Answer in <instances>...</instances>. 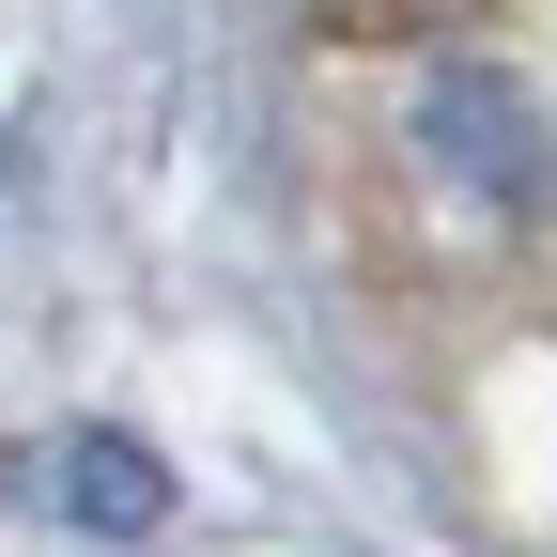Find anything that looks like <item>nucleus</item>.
<instances>
[{"instance_id": "1", "label": "nucleus", "mask_w": 557, "mask_h": 557, "mask_svg": "<svg viewBox=\"0 0 557 557\" xmlns=\"http://www.w3.org/2000/svg\"><path fill=\"white\" fill-rule=\"evenodd\" d=\"M418 139H434L496 218H542L557 201V139H542V109L496 78V62H434V78H418Z\"/></svg>"}, {"instance_id": "2", "label": "nucleus", "mask_w": 557, "mask_h": 557, "mask_svg": "<svg viewBox=\"0 0 557 557\" xmlns=\"http://www.w3.org/2000/svg\"><path fill=\"white\" fill-rule=\"evenodd\" d=\"M47 511H62V527H94V542H139V527H171V465L139 449V434H109V418H94V434H62V449H47Z\"/></svg>"}]
</instances>
